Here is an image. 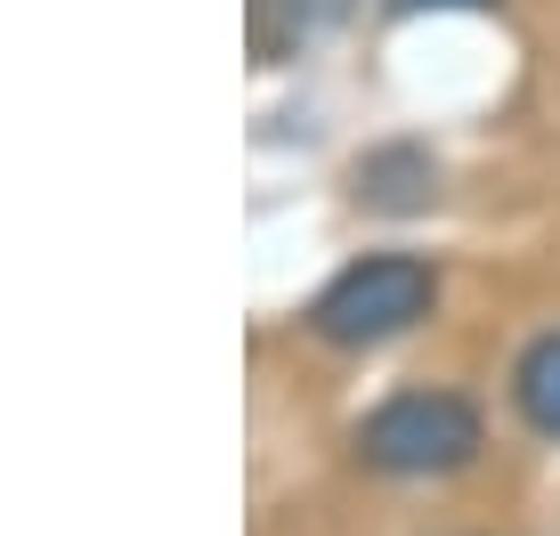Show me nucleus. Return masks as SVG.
<instances>
[{
	"mask_svg": "<svg viewBox=\"0 0 560 536\" xmlns=\"http://www.w3.org/2000/svg\"><path fill=\"white\" fill-rule=\"evenodd\" d=\"M512 398H520V415H528V431L560 439V334H536L528 350H520Z\"/></svg>",
	"mask_w": 560,
	"mask_h": 536,
	"instance_id": "nucleus-4",
	"label": "nucleus"
},
{
	"mask_svg": "<svg viewBox=\"0 0 560 536\" xmlns=\"http://www.w3.org/2000/svg\"><path fill=\"white\" fill-rule=\"evenodd\" d=\"M479 447H488V423L455 391H398L358 423V455L390 480H447Z\"/></svg>",
	"mask_w": 560,
	"mask_h": 536,
	"instance_id": "nucleus-2",
	"label": "nucleus"
},
{
	"mask_svg": "<svg viewBox=\"0 0 560 536\" xmlns=\"http://www.w3.org/2000/svg\"><path fill=\"white\" fill-rule=\"evenodd\" d=\"M390 16H431V9H495V0H382Z\"/></svg>",
	"mask_w": 560,
	"mask_h": 536,
	"instance_id": "nucleus-5",
	"label": "nucleus"
},
{
	"mask_svg": "<svg viewBox=\"0 0 560 536\" xmlns=\"http://www.w3.org/2000/svg\"><path fill=\"white\" fill-rule=\"evenodd\" d=\"M350 9H358V0H253V49H260V66L308 49L317 33H334Z\"/></svg>",
	"mask_w": 560,
	"mask_h": 536,
	"instance_id": "nucleus-3",
	"label": "nucleus"
},
{
	"mask_svg": "<svg viewBox=\"0 0 560 536\" xmlns=\"http://www.w3.org/2000/svg\"><path fill=\"white\" fill-rule=\"evenodd\" d=\"M431 310H439V268L422 253H365L308 301V334L334 350H382V341L415 334Z\"/></svg>",
	"mask_w": 560,
	"mask_h": 536,
	"instance_id": "nucleus-1",
	"label": "nucleus"
}]
</instances>
